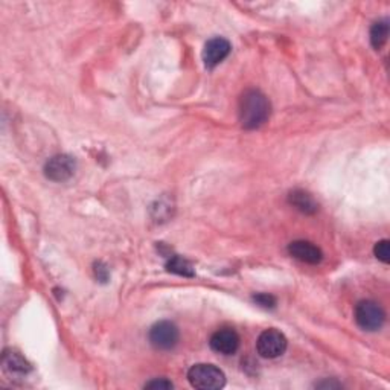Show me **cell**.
Instances as JSON below:
<instances>
[{"mask_svg": "<svg viewBox=\"0 0 390 390\" xmlns=\"http://www.w3.org/2000/svg\"><path fill=\"white\" fill-rule=\"evenodd\" d=\"M76 162L67 154L53 155L44 165V176L52 182H66L75 174Z\"/></svg>", "mask_w": 390, "mask_h": 390, "instance_id": "6", "label": "cell"}, {"mask_svg": "<svg viewBox=\"0 0 390 390\" xmlns=\"http://www.w3.org/2000/svg\"><path fill=\"white\" fill-rule=\"evenodd\" d=\"M178 328L168 321H162L154 323L150 330V334H148V339H150V343L159 350H169L173 349L177 343H178Z\"/></svg>", "mask_w": 390, "mask_h": 390, "instance_id": "5", "label": "cell"}, {"mask_svg": "<svg viewBox=\"0 0 390 390\" xmlns=\"http://www.w3.org/2000/svg\"><path fill=\"white\" fill-rule=\"evenodd\" d=\"M288 253H290L293 258L307 264H319L323 260V253L321 248L314 246L313 243H310V241H293V243L288 246Z\"/></svg>", "mask_w": 390, "mask_h": 390, "instance_id": "9", "label": "cell"}, {"mask_svg": "<svg viewBox=\"0 0 390 390\" xmlns=\"http://www.w3.org/2000/svg\"><path fill=\"white\" fill-rule=\"evenodd\" d=\"M288 198H290L291 205L303 214L310 215V214L317 212V207H319L317 203L305 191H294V192L290 194V197H288Z\"/></svg>", "mask_w": 390, "mask_h": 390, "instance_id": "11", "label": "cell"}, {"mask_svg": "<svg viewBox=\"0 0 390 390\" xmlns=\"http://www.w3.org/2000/svg\"><path fill=\"white\" fill-rule=\"evenodd\" d=\"M232 51L230 43L223 37H214L205 44L203 49V61L207 69H214L229 57Z\"/></svg>", "mask_w": 390, "mask_h": 390, "instance_id": "7", "label": "cell"}, {"mask_svg": "<svg viewBox=\"0 0 390 390\" xmlns=\"http://www.w3.org/2000/svg\"><path fill=\"white\" fill-rule=\"evenodd\" d=\"M95 275H96L98 279H101V280H103V282H105L107 278H108V270H107L105 265L98 262V264L95 265Z\"/></svg>", "mask_w": 390, "mask_h": 390, "instance_id": "17", "label": "cell"}, {"mask_svg": "<svg viewBox=\"0 0 390 390\" xmlns=\"http://www.w3.org/2000/svg\"><path fill=\"white\" fill-rule=\"evenodd\" d=\"M173 383L171 381L165 380V378H160V380H153V381H148L145 384V389H173Z\"/></svg>", "mask_w": 390, "mask_h": 390, "instance_id": "16", "label": "cell"}, {"mask_svg": "<svg viewBox=\"0 0 390 390\" xmlns=\"http://www.w3.org/2000/svg\"><path fill=\"white\" fill-rule=\"evenodd\" d=\"M373 253H375V256L381 262L389 264V261H390V243H389V239L378 241L375 247H373Z\"/></svg>", "mask_w": 390, "mask_h": 390, "instance_id": "14", "label": "cell"}, {"mask_svg": "<svg viewBox=\"0 0 390 390\" xmlns=\"http://www.w3.org/2000/svg\"><path fill=\"white\" fill-rule=\"evenodd\" d=\"M3 369L5 372L10 373V375H26L31 371L29 363L23 358L19 353H5L3 355Z\"/></svg>", "mask_w": 390, "mask_h": 390, "instance_id": "10", "label": "cell"}, {"mask_svg": "<svg viewBox=\"0 0 390 390\" xmlns=\"http://www.w3.org/2000/svg\"><path fill=\"white\" fill-rule=\"evenodd\" d=\"M270 101L260 90H247L239 99V122L247 130L261 127L270 118Z\"/></svg>", "mask_w": 390, "mask_h": 390, "instance_id": "1", "label": "cell"}, {"mask_svg": "<svg viewBox=\"0 0 390 390\" xmlns=\"http://www.w3.org/2000/svg\"><path fill=\"white\" fill-rule=\"evenodd\" d=\"M209 345L217 354L232 355L239 348V335L237 334V331L230 330V328H223V330H218L212 334Z\"/></svg>", "mask_w": 390, "mask_h": 390, "instance_id": "8", "label": "cell"}, {"mask_svg": "<svg viewBox=\"0 0 390 390\" xmlns=\"http://www.w3.org/2000/svg\"><path fill=\"white\" fill-rule=\"evenodd\" d=\"M188 381L194 389L198 390H218L224 387V372L214 364L198 363L188 371Z\"/></svg>", "mask_w": 390, "mask_h": 390, "instance_id": "2", "label": "cell"}, {"mask_svg": "<svg viewBox=\"0 0 390 390\" xmlns=\"http://www.w3.org/2000/svg\"><path fill=\"white\" fill-rule=\"evenodd\" d=\"M355 322L364 331H378L384 325L386 313L375 300H362L355 307Z\"/></svg>", "mask_w": 390, "mask_h": 390, "instance_id": "3", "label": "cell"}, {"mask_svg": "<svg viewBox=\"0 0 390 390\" xmlns=\"http://www.w3.org/2000/svg\"><path fill=\"white\" fill-rule=\"evenodd\" d=\"M167 270L171 273H176V275L186 276V278H192L195 275L192 264L189 261L180 258V256H173V258L167 262Z\"/></svg>", "mask_w": 390, "mask_h": 390, "instance_id": "13", "label": "cell"}, {"mask_svg": "<svg viewBox=\"0 0 390 390\" xmlns=\"http://www.w3.org/2000/svg\"><path fill=\"white\" fill-rule=\"evenodd\" d=\"M253 300L262 308H275V305H276V299L267 293H260V294L253 296Z\"/></svg>", "mask_w": 390, "mask_h": 390, "instance_id": "15", "label": "cell"}, {"mask_svg": "<svg viewBox=\"0 0 390 390\" xmlns=\"http://www.w3.org/2000/svg\"><path fill=\"white\" fill-rule=\"evenodd\" d=\"M389 37V22L387 20H380L377 23H373V26L371 28V43L373 46V49L380 51L387 42Z\"/></svg>", "mask_w": 390, "mask_h": 390, "instance_id": "12", "label": "cell"}, {"mask_svg": "<svg viewBox=\"0 0 390 390\" xmlns=\"http://www.w3.org/2000/svg\"><path fill=\"white\" fill-rule=\"evenodd\" d=\"M288 346L285 335L278 330H265L256 340V350L262 358H278L282 355Z\"/></svg>", "mask_w": 390, "mask_h": 390, "instance_id": "4", "label": "cell"}]
</instances>
